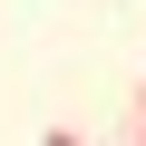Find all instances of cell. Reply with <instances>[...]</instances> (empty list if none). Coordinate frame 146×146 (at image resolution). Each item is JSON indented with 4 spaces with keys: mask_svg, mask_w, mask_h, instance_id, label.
<instances>
[{
    "mask_svg": "<svg viewBox=\"0 0 146 146\" xmlns=\"http://www.w3.org/2000/svg\"><path fill=\"white\" fill-rule=\"evenodd\" d=\"M136 146H146V88H136Z\"/></svg>",
    "mask_w": 146,
    "mask_h": 146,
    "instance_id": "2",
    "label": "cell"
},
{
    "mask_svg": "<svg viewBox=\"0 0 146 146\" xmlns=\"http://www.w3.org/2000/svg\"><path fill=\"white\" fill-rule=\"evenodd\" d=\"M39 146H88V136H78V127H49V136H39Z\"/></svg>",
    "mask_w": 146,
    "mask_h": 146,
    "instance_id": "1",
    "label": "cell"
}]
</instances>
